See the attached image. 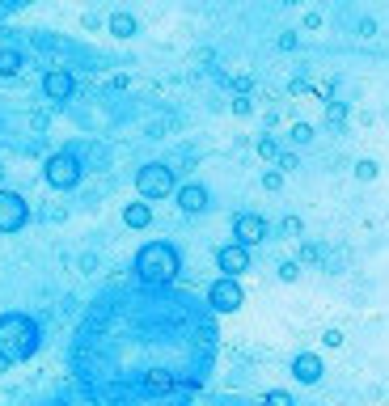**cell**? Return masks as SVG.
<instances>
[{"mask_svg": "<svg viewBox=\"0 0 389 406\" xmlns=\"http://www.w3.org/2000/svg\"><path fill=\"white\" fill-rule=\"evenodd\" d=\"M136 280L148 284V288H169L178 275H182V254L174 241H144L136 250V263H131Z\"/></svg>", "mask_w": 389, "mask_h": 406, "instance_id": "obj_1", "label": "cell"}, {"mask_svg": "<svg viewBox=\"0 0 389 406\" xmlns=\"http://www.w3.org/2000/svg\"><path fill=\"white\" fill-rule=\"evenodd\" d=\"M42 347V330L30 314L8 309L0 314V364H25Z\"/></svg>", "mask_w": 389, "mask_h": 406, "instance_id": "obj_2", "label": "cell"}, {"mask_svg": "<svg viewBox=\"0 0 389 406\" xmlns=\"http://www.w3.org/2000/svg\"><path fill=\"white\" fill-rule=\"evenodd\" d=\"M136 191H140V199H169L178 186H174V169L165 165V161H148V165H140L136 169Z\"/></svg>", "mask_w": 389, "mask_h": 406, "instance_id": "obj_3", "label": "cell"}, {"mask_svg": "<svg viewBox=\"0 0 389 406\" xmlns=\"http://www.w3.org/2000/svg\"><path fill=\"white\" fill-rule=\"evenodd\" d=\"M80 157L76 153H51L47 157V165H42V178H47V186H55V191H72L76 182H80Z\"/></svg>", "mask_w": 389, "mask_h": 406, "instance_id": "obj_4", "label": "cell"}, {"mask_svg": "<svg viewBox=\"0 0 389 406\" xmlns=\"http://www.w3.org/2000/svg\"><path fill=\"white\" fill-rule=\"evenodd\" d=\"M208 305H212V314H237V309L246 305L241 280H229V275L212 280V288H208Z\"/></svg>", "mask_w": 389, "mask_h": 406, "instance_id": "obj_5", "label": "cell"}, {"mask_svg": "<svg viewBox=\"0 0 389 406\" xmlns=\"http://www.w3.org/2000/svg\"><path fill=\"white\" fill-rule=\"evenodd\" d=\"M30 225V203L17 191H0V233H21Z\"/></svg>", "mask_w": 389, "mask_h": 406, "instance_id": "obj_6", "label": "cell"}, {"mask_svg": "<svg viewBox=\"0 0 389 406\" xmlns=\"http://www.w3.org/2000/svg\"><path fill=\"white\" fill-rule=\"evenodd\" d=\"M267 220L263 216H254V212H237L233 216V241L237 246H246V250H254V246H263L267 241Z\"/></svg>", "mask_w": 389, "mask_h": 406, "instance_id": "obj_7", "label": "cell"}, {"mask_svg": "<svg viewBox=\"0 0 389 406\" xmlns=\"http://www.w3.org/2000/svg\"><path fill=\"white\" fill-rule=\"evenodd\" d=\"M216 267H220L229 280H241V275L250 271V250H246V246H237V241H229V246H220V250H216Z\"/></svg>", "mask_w": 389, "mask_h": 406, "instance_id": "obj_8", "label": "cell"}, {"mask_svg": "<svg viewBox=\"0 0 389 406\" xmlns=\"http://www.w3.org/2000/svg\"><path fill=\"white\" fill-rule=\"evenodd\" d=\"M288 373H292V381H301V386H318L322 373H326V364H322L318 352H297L292 364H288Z\"/></svg>", "mask_w": 389, "mask_h": 406, "instance_id": "obj_9", "label": "cell"}, {"mask_svg": "<svg viewBox=\"0 0 389 406\" xmlns=\"http://www.w3.org/2000/svg\"><path fill=\"white\" fill-rule=\"evenodd\" d=\"M42 93H47L51 102H68V97L76 93V76H72L68 68H51V72L42 76Z\"/></svg>", "mask_w": 389, "mask_h": 406, "instance_id": "obj_10", "label": "cell"}, {"mask_svg": "<svg viewBox=\"0 0 389 406\" xmlns=\"http://www.w3.org/2000/svg\"><path fill=\"white\" fill-rule=\"evenodd\" d=\"M174 195H178V208H182L186 216L208 212V199H212V195H208V186H199V182H186V186H178Z\"/></svg>", "mask_w": 389, "mask_h": 406, "instance_id": "obj_11", "label": "cell"}, {"mask_svg": "<svg viewBox=\"0 0 389 406\" xmlns=\"http://www.w3.org/2000/svg\"><path fill=\"white\" fill-rule=\"evenodd\" d=\"M106 30H110L114 38H131V34L140 30V21H136L131 13H123V8H119V13H110V21H106Z\"/></svg>", "mask_w": 389, "mask_h": 406, "instance_id": "obj_12", "label": "cell"}, {"mask_svg": "<svg viewBox=\"0 0 389 406\" xmlns=\"http://www.w3.org/2000/svg\"><path fill=\"white\" fill-rule=\"evenodd\" d=\"M123 225L127 229H148L152 225V208L148 203H127L123 208Z\"/></svg>", "mask_w": 389, "mask_h": 406, "instance_id": "obj_13", "label": "cell"}, {"mask_svg": "<svg viewBox=\"0 0 389 406\" xmlns=\"http://www.w3.org/2000/svg\"><path fill=\"white\" fill-rule=\"evenodd\" d=\"M17 72H21V51L4 47L0 51V76H17Z\"/></svg>", "mask_w": 389, "mask_h": 406, "instance_id": "obj_14", "label": "cell"}, {"mask_svg": "<svg viewBox=\"0 0 389 406\" xmlns=\"http://www.w3.org/2000/svg\"><path fill=\"white\" fill-rule=\"evenodd\" d=\"M377 174H381V165H377L373 157H364V161H356V178H360V182H373Z\"/></svg>", "mask_w": 389, "mask_h": 406, "instance_id": "obj_15", "label": "cell"}, {"mask_svg": "<svg viewBox=\"0 0 389 406\" xmlns=\"http://www.w3.org/2000/svg\"><path fill=\"white\" fill-rule=\"evenodd\" d=\"M263 406H297V402H292V394H288V390H271V394L263 398Z\"/></svg>", "mask_w": 389, "mask_h": 406, "instance_id": "obj_16", "label": "cell"}, {"mask_svg": "<svg viewBox=\"0 0 389 406\" xmlns=\"http://www.w3.org/2000/svg\"><path fill=\"white\" fill-rule=\"evenodd\" d=\"M254 148H258V157H263V161H275V140H271V136H258V144H254Z\"/></svg>", "mask_w": 389, "mask_h": 406, "instance_id": "obj_17", "label": "cell"}, {"mask_svg": "<svg viewBox=\"0 0 389 406\" xmlns=\"http://www.w3.org/2000/svg\"><path fill=\"white\" fill-rule=\"evenodd\" d=\"M284 186V174L280 169H263V191H280Z\"/></svg>", "mask_w": 389, "mask_h": 406, "instance_id": "obj_18", "label": "cell"}, {"mask_svg": "<svg viewBox=\"0 0 389 406\" xmlns=\"http://www.w3.org/2000/svg\"><path fill=\"white\" fill-rule=\"evenodd\" d=\"M280 280L284 284H297L301 280V263H280Z\"/></svg>", "mask_w": 389, "mask_h": 406, "instance_id": "obj_19", "label": "cell"}, {"mask_svg": "<svg viewBox=\"0 0 389 406\" xmlns=\"http://www.w3.org/2000/svg\"><path fill=\"white\" fill-rule=\"evenodd\" d=\"M292 140H297V144H309V140H313V127H309V123H297V127H292Z\"/></svg>", "mask_w": 389, "mask_h": 406, "instance_id": "obj_20", "label": "cell"}, {"mask_svg": "<svg viewBox=\"0 0 389 406\" xmlns=\"http://www.w3.org/2000/svg\"><path fill=\"white\" fill-rule=\"evenodd\" d=\"M322 343H326V347H343V335H339V330H326Z\"/></svg>", "mask_w": 389, "mask_h": 406, "instance_id": "obj_21", "label": "cell"}, {"mask_svg": "<svg viewBox=\"0 0 389 406\" xmlns=\"http://www.w3.org/2000/svg\"><path fill=\"white\" fill-rule=\"evenodd\" d=\"M233 110H237V114H250L254 106H250V97H233Z\"/></svg>", "mask_w": 389, "mask_h": 406, "instance_id": "obj_22", "label": "cell"}, {"mask_svg": "<svg viewBox=\"0 0 389 406\" xmlns=\"http://www.w3.org/2000/svg\"><path fill=\"white\" fill-rule=\"evenodd\" d=\"M322 25V13H305V30H318Z\"/></svg>", "mask_w": 389, "mask_h": 406, "instance_id": "obj_23", "label": "cell"}, {"mask_svg": "<svg viewBox=\"0 0 389 406\" xmlns=\"http://www.w3.org/2000/svg\"><path fill=\"white\" fill-rule=\"evenodd\" d=\"M284 233H292V237H297V233H301V220H297V216H288V220H284Z\"/></svg>", "mask_w": 389, "mask_h": 406, "instance_id": "obj_24", "label": "cell"}, {"mask_svg": "<svg viewBox=\"0 0 389 406\" xmlns=\"http://www.w3.org/2000/svg\"><path fill=\"white\" fill-rule=\"evenodd\" d=\"M25 0H0V8H21Z\"/></svg>", "mask_w": 389, "mask_h": 406, "instance_id": "obj_25", "label": "cell"}, {"mask_svg": "<svg viewBox=\"0 0 389 406\" xmlns=\"http://www.w3.org/2000/svg\"><path fill=\"white\" fill-rule=\"evenodd\" d=\"M51 406H64V402H51Z\"/></svg>", "mask_w": 389, "mask_h": 406, "instance_id": "obj_26", "label": "cell"}]
</instances>
